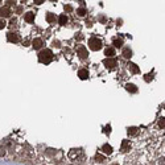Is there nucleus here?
Returning a JSON list of instances; mask_svg holds the SVG:
<instances>
[{
  "label": "nucleus",
  "instance_id": "obj_1",
  "mask_svg": "<svg viewBox=\"0 0 165 165\" xmlns=\"http://www.w3.org/2000/svg\"><path fill=\"white\" fill-rule=\"evenodd\" d=\"M53 60V52L50 49H44L38 53V61L41 63H50Z\"/></svg>",
  "mask_w": 165,
  "mask_h": 165
},
{
  "label": "nucleus",
  "instance_id": "obj_2",
  "mask_svg": "<svg viewBox=\"0 0 165 165\" xmlns=\"http://www.w3.org/2000/svg\"><path fill=\"white\" fill-rule=\"evenodd\" d=\"M88 48L91 49V50H100L102 49V41H100L98 37H91L90 40H88Z\"/></svg>",
  "mask_w": 165,
  "mask_h": 165
},
{
  "label": "nucleus",
  "instance_id": "obj_3",
  "mask_svg": "<svg viewBox=\"0 0 165 165\" xmlns=\"http://www.w3.org/2000/svg\"><path fill=\"white\" fill-rule=\"evenodd\" d=\"M103 65L106 66L107 70H114L118 66V61L116 58H105L103 60Z\"/></svg>",
  "mask_w": 165,
  "mask_h": 165
},
{
  "label": "nucleus",
  "instance_id": "obj_4",
  "mask_svg": "<svg viewBox=\"0 0 165 165\" xmlns=\"http://www.w3.org/2000/svg\"><path fill=\"white\" fill-rule=\"evenodd\" d=\"M77 54L79 56V58L81 60H86L88 57V53H87V49L83 46V45H79L77 48Z\"/></svg>",
  "mask_w": 165,
  "mask_h": 165
},
{
  "label": "nucleus",
  "instance_id": "obj_5",
  "mask_svg": "<svg viewBox=\"0 0 165 165\" xmlns=\"http://www.w3.org/2000/svg\"><path fill=\"white\" fill-rule=\"evenodd\" d=\"M7 40L10 42H13V44H16V42L20 41V36L17 35V33H15V32H10L7 35Z\"/></svg>",
  "mask_w": 165,
  "mask_h": 165
},
{
  "label": "nucleus",
  "instance_id": "obj_6",
  "mask_svg": "<svg viewBox=\"0 0 165 165\" xmlns=\"http://www.w3.org/2000/svg\"><path fill=\"white\" fill-rule=\"evenodd\" d=\"M127 66H128V69H130V71L132 73V74H137V73H140V69H139V66H137L136 63H133V62H128V63H127Z\"/></svg>",
  "mask_w": 165,
  "mask_h": 165
},
{
  "label": "nucleus",
  "instance_id": "obj_7",
  "mask_svg": "<svg viewBox=\"0 0 165 165\" xmlns=\"http://www.w3.org/2000/svg\"><path fill=\"white\" fill-rule=\"evenodd\" d=\"M130 149H131V143H130V140H123V141H122L120 151H122V152H128Z\"/></svg>",
  "mask_w": 165,
  "mask_h": 165
},
{
  "label": "nucleus",
  "instance_id": "obj_8",
  "mask_svg": "<svg viewBox=\"0 0 165 165\" xmlns=\"http://www.w3.org/2000/svg\"><path fill=\"white\" fill-rule=\"evenodd\" d=\"M11 13H12V11L8 7H3L1 10H0V15H1V17H10Z\"/></svg>",
  "mask_w": 165,
  "mask_h": 165
},
{
  "label": "nucleus",
  "instance_id": "obj_9",
  "mask_svg": "<svg viewBox=\"0 0 165 165\" xmlns=\"http://www.w3.org/2000/svg\"><path fill=\"white\" fill-rule=\"evenodd\" d=\"M24 20L29 24L33 23V21H35V13H33V12H27L25 16H24Z\"/></svg>",
  "mask_w": 165,
  "mask_h": 165
},
{
  "label": "nucleus",
  "instance_id": "obj_10",
  "mask_svg": "<svg viewBox=\"0 0 165 165\" xmlns=\"http://www.w3.org/2000/svg\"><path fill=\"white\" fill-rule=\"evenodd\" d=\"M78 77L81 79H87L88 78V71L87 69H79L78 70Z\"/></svg>",
  "mask_w": 165,
  "mask_h": 165
},
{
  "label": "nucleus",
  "instance_id": "obj_11",
  "mask_svg": "<svg viewBox=\"0 0 165 165\" xmlns=\"http://www.w3.org/2000/svg\"><path fill=\"white\" fill-rule=\"evenodd\" d=\"M105 56H107V58H114V56H115V49L114 48H106Z\"/></svg>",
  "mask_w": 165,
  "mask_h": 165
},
{
  "label": "nucleus",
  "instance_id": "obj_12",
  "mask_svg": "<svg viewBox=\"0 0 165 165\" xmlns=\"http://www.w3.org/2000/svg\"><path fill=\"white\" fill-rule=\"evenodd\" d=\"M122 54H123L124 58L130 60L131 57H132V50H131V49L128 48V46H126V48H123V53H122Z\"/></svg>",
  "mask_w": 165,
  "mask_h": 165
},
{
  "label": "nucleus",
  "instance_id": "obj_13",
  "mask_svg": "<svg viewBox=\"0 0 165 165\" xmlns=\"http://www.w3.org/2000/svg\"><path fill=\"white\" fill-rule=\"evenodd\" d=\"M32 46L35 48V49H41V46H42V40L41 38H35L32 41Z\"/></svg>",
  "mask_w": 165,
  "mask_h": 165
},
{
  "label": "nucleus",
  "instance_id": "obj_14",
  "mask_svg": "<svg viewBox=\"0 0 165 165\" xmlns=\"http://www.w3.org/2000/svg\"><path fill=\"white\" fill-rule=\"evenodd\" d=\"M126 90L128 91V93H132V94L137 93V87L133 83H127L126 85Z\"/></svg>",
  "mask_w": 165,
  "mask_h": 165
},
{
  "label": "nucleus",
  "instance_id": "obj_15",
  "mask_svg": "<svg viewBox=\"0 0 165 165\" xmlns=\"http://www.w3.org/2000/svg\"><path fill=\"white\" fill-rule=\"evenodd\" d=\"M102 151L105 152L106 155H111L112 153V147L108 145V144H103L102 145Z\"/></svg>",
  "mask_w": 165,
  "mask_h": 165
},
{
  "label": "nucleus",
  "instance_id": "obj_16",
  "mask_svg": "<svg viewBox=\"0 0 165 165\" xmlns=\"http://www.w3.org/2000/svg\"><path fill=\"white\" fill-rule=\"evenodd\" d=\"M68 21H69V19H68V16H66V15H61V16L58 17L60 25H66V24H68Z\"/></svg>",
  "mask_w": 165,
  "mask_h": 165
},
{
  "label": "nucleus",
  "instance_id": "obj_17",
  "mask_svg": "<svg viewBox=\"0 0 165 165\" xmlns=\"http://www.w3.org/2000/svg\"><path fill=\"white\" fill-rule=\"evenodd\" d=\"M46 21H48L49 24H53L54 21H56V16H54V13L48 12V13H46Z\"/></svg>",
  "mask_w": 165,
  "mask_h": 165
},
{
  "label": "nucleus",
  "instance_id": "obj_18",
  "mask_svg": "<svg viewBox=\"0 0 165 165\" xmlns=\"http://www.w3.org/2000/svg\"><path fill=\"white\" fill-rule=\"evenodd\" d=\"M137 131H139V128H137V127H130L127 132H128V135H130V136H135L137 133Z\"/></svg>",
  "mask_w": 165,
  "mask_h": 165
},
{
  "label": "nucleus",
  "instance_id": "obj_19",
  "mask_svg": "<svg viewBox=\"0 0 165 165\" xmlns=\"http://www.w3.org/2000/svg\"><path fill=\"white\" fill-rule=\"evenodd\" d=\"M112 44H114L115 48H122V46H123V40H122V38H115Z\"/></svg>",
  "mask_w": 165,
  "mask_h": 165
},
{
  "label": "nucleus",
  "instance_id": "obj_20",
  "mask_svg": "<svg viewBox=\"0 0 165 165\" xmlns=\"http://www.w3.org/2000/svg\"><path fill=\"white\" fill-rule=\"evenodd\" d=\"M77 13H78V16H85V15L87 13V11H86V8H85V7H81V8H78V10H77Z\"/></svg>",
  "mask_w": 165,
  "mask_h": 165
},
{
  "label": "nucleus",
  "instance_id": "obj_21",
  "mask_svg": "<svg viewBox=\"0 0 165 165\" xmlns=\"http://www.w3.org/2000/svg\"><path fill=\"white\" fill-rule=\"evenodd\" d=\"M95 160L98 161V163H103V161H105V156H102L100 153H96L95 155Z\"/></svg>",
  "mask_w": 165,
  "mask_h": 165
},
{
  "label": "nucleus",
  "instance_id": "obj_22",
  "mask_svg": "<svg viewBox=\"0 0 165 165\" xmlns=\"http://www.w3.org/2000/svg\"><path fill=\"white\" fill-rule=\"evenodd\" d=\"M152 79H153V73H151V74H145V75H144V81H145V82H151Z\"/></svg>",
  "mask_w": 165,
  "mask_h": 165
},
{
  "label": "nucleus",
  "instance_id": "obj_23",
  "mask_svg": "<svg viewBox=\"0 0 165 165\" xmlns=\"http://www.w3.org/2000/svg\"><path fill=\"white\" fill-rule=\"evenodd\" d=\"M158 127L163 130V128H165V118H161L160 120H158Z\"/></svg>",
  "mask_w": 165,
  "mask_h": 165
},
{
  "label": "nucleus",
  "instance_id": "obj_24",
  "mask_svg": "<svg viewBox=\"0 0 165 165\" xmlns=\"http://www.w3.org/2000/svg\"><path fill=\"white\" fill-rule=\"evenodd\" d=\"M56 153H57V151H56V149H52V148L46 149V155H49V156H54Z\"/></svg>",
  "mask_w": 165,
  "mask_h": 165
},
{
  "label": "nucleus",
  "instance_id": "obj_25",
  "mask_svg": "<svg viewBox=\"0 0 165 165\" xmlns=\"http://www.w3.org/2000/svg\"><path fill=\"white\" fill-rule=\"evenodd\" d=\"M53 46L54 48H61V42L58 41V40H54V41H53Z\"/></svg>",
  "mask_w": 165,
  "mask_h": 165
},
{
  "label": "nucleus",
  "instance_id": "obj_26",
  "mask_svg": "<svg viewBox=\"0 0 165 165\" xmlns=\"http://www.w3.org/2000/svg\"><path fill=\"white\" fill-rule=\"evenodd\" d=\"M103 132H105V133H110V132H111V126H110V124H108V126H106L105 130H103Z\"/></svg>",
  "mask_w": 165,
  "mask_h": 165
},
{
  "label": "nucleus",
  "instance_id": "obj_27",
  "mask_svg": "<svg viewBox=\"0 0 165 165\" xmlns=\"http://www.w3.org/2000/svg\"><path fill=\"white\" fill-rule=\"evenodd\" d=\"M158 165H165V157L158 158Z\"/></svg>",
  "mask_w": 165,
  "mask_h": 165
},
{
  "label": "nucleus",
  "instance_id": "obj_28",
  "mask_svg": "<svg viewBox=\"0 0 165 165\" xmlns=\"http://www.w3.org/2000/svg\"><path fill=\"white\" fill-rule=\"evenodd\" d=\"M3 28H5V21L4 20H0V29H3Z\"/></svg>",
  "mask_w": 165,
  "mask_h": 165
},
{
  "label": "nucleus",
  "instance_id": "obj_29",
  "mask_svg": "<svg viewBox=\"0 0 165 165\" xmlns=\"http://www.w3.org/2000/svg\"><path fill=\"white\" fill-rule=\"evenodd\" d=\"M82 38H83L82 33H77V35H75V40H82Z\"/></svg>",
  "mask_w": 165,
  "mask_h": 165
},
{
  "label": "nucleus",
  "instance_id": "obj_30",
  "mask_svg": "<svg viewBox=\"0 0 165 165\" xmlns=\"http://www.w3.org/2000/svg\"><path fill=\"white\" fill-rule=\"evenodd\" d=\"M65 11L71 12V11H73V7H71V5H65Z\"/></svg>",
  "mask_w": 165,
  "mask_h": 165
},
{
  "label": "nucleus",
  "instance_id": "obj_31",
  "mask_svg": "<svg viewBox=\"0 0 165 165\" xmlns=\"http://www.w3.org/2000/svg\"><path fill=\"white\" fill-rule=\"evenodd\" d=\"M42 3H45L44 0H35V4H37V5H40V4H42Z\"/></svg>",
  "mask_w": 165,
  "mask_h": 165
},
{
  "label": "nucleus",
  "instance_id": "obj_32",
  "mask_svg": "<svg viewBox=\"0 0 165 165\" xmlns=\"http://www.w3.org/2000/svg\"><path fill=\"white\" fill-rule=\"evenodd\" d=\"M16 12H17V13H21V12H23V8H21V7H16Z\"/></svg>",
  "mask_w": 165,
  "mask_h": 165
},
{
  "label": "nucleus",
  "instance_id": "obj_33",
  "mask_svg": "<svg viewBox=\"0 0 165 165\" xmlns=\"http://www.w3.org/2000/svg\"><path fill=\"white\" fill-rule=\"evenodd\" d=\"M16 23H17V20H16V19H11V24H12V25H15Z\"/></svg>",
  "mask_w": 165,
  "mask_h": 165
},
{
  "label": "nucleus",
  "instance_id": "obj_34",
  "mask_svg": "<svg viewBox=\"0 0 165 165\" xmlns=\"http://www.w3.org/2000/svg\"><path fill=\"white\" fill-rule=\"evenodd\" d=\"M112 165H119V164H112Z\"/></svg>",
  "mask_w": 165,
  "mask_h": 165
}]
</instances>
